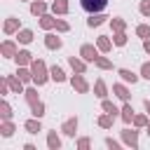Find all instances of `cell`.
I'll list each match as a JSON object with an SVG mask.
<instances>
[{
    "label": "cell",
    "mask_w": 150,
    "mask_h": 150,
    "mask_svg": "<svg viewBox=\"0 0 150 150\" xmlns=\"http://www.w3.org/2000/svg\"><path fill=\"white\" fill-rule=\"evenodd\" d=\"M105 5H108V0H82V7H84L89 14H98V12H103Z\"/></svg>",
    "instance_id": "cell-1"
}]
</instances>
